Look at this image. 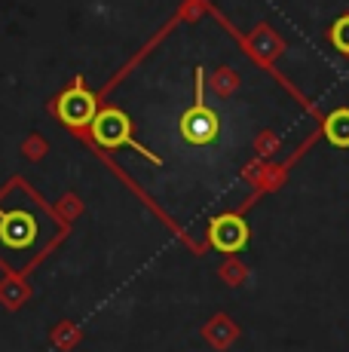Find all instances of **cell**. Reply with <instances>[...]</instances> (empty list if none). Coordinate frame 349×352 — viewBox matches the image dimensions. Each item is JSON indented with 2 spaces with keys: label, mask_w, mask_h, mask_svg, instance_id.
Instances as JSON below:
<instances>
[{
  "label": "cell",
  "mask_w": 349,
  "mask_h": 352,
  "mask_svg": "<svg viewBox=\"0 0 349 352\" xmlns=\"http://www.w3.org/2000/svg\"><path fill=\"white\" fill-rule=\"evenodd\" d=\"M92 135H95V141L102 147H135L138 153H144L150 162H157L159 166V157L157 153H150L147 147L135 144V138H132V120L126 117L123 111H117V107H104V111L95 113V120H92Z\"/></svg>",
  "instance_id": "cell-1"
},
{
  "label": "cell",
  "mask_w": 349,
  "mask_h": 352,
  "mask_svg": "<svg viewBox=\"0 0 349 352\" xmlns=\"http://www.w3.org/2000/svg\"><path fill=\"white\" fill-rule=\"evenodd\" d=\"M56 113H58V120H62L65 126H77V129L89 126L92 120H95V113H98V101L83 86V80H77L71 89H65L62 96H58Z\"/></svg>",
  "instance_id": "cell-2"
},
{
  "label": "cell",
  "mask_w": 349,
  "mask_h": 352,
  "mask_svg": "<svg viewBox=\"0 0 349 352\" xmlns=\"http://www.w3.org/2000/svg\"><path fill=\"white\" fill-rule=\"evenodd\" d=\"M181 135H184L190 144H205V141H212L214 135H218V117H214L203 101H196V107H190V111L181 117Z\"/></svg>",
  "instance_id": "cell-3"
},
{
  "label": "cell",
  "mask_w": 349,
  "mask_h": 352,
  "mask_svg": "<svg viewBox=\"0 0 349 352\" xmlns=\"http://www.w3.org/2000/svg\"><path fill=\"white\" fill-rule=\"evenodd\" d=\"M209 239L218 252H239L248 242V227L243 218H214L209 227Z\"/></svg>",
  "instance_id": "cell-4"
},
{
  "label": "cell",
  "mask_w": 349,
  "mask_h": 352,
  "mask_svg": "<svg viewBox=\"0 0 349 352\" xmlns=\"http://www.w3.org/2000/svg\"><path fill=\"white\" fill-rule=\"evenodd\" d=\"M3 239L10 242V245H28L31 239H34V221L28 218V214H6L3 221Z\"/></svg>",
  "instance_id": "cell-5"
},
{
  "label": "cell",
  "mask_w": 349,
  "mask_h": 352,
  "mask_svg": "<svg viewBox=\"0 0 349 352\" xmlns=\"http://www.w3.org/2000/svg\"><path fill=\"white\" fill-rule=\"evenodd\" d=\"M325 138L331 141L334 147H349V107H340V111L328 113Z\"/></svg>",
  "instance_id": "cell-6"
},
{
  "label": "cell",
  "mask_w": 349,
  "mask_h": 352,
  "mask_svg": "<svg viewBox=\"0 0 349 352\" xmlns=\"http://www.w3.org/2000/svg\"><path fill=\"white\" fill-rule=\"evenodd\" d=\"M328 37H331V43L337 46L344 56H349V16H340L337 22L331 25V34H328Z\"/></svg>",
  "instance_id": "cell-7"
}]
</instances>
